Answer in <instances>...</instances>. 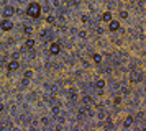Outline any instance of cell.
<instances>
[{
	"label": "cell",
	"instance_id": "cell-1",
	"mask_svg": "<svg viewBox=\"0 0 146 131\" xmlns=\"http://www.w3.org/2000/svg\"><path fill=\"white\" fill-rule=\"evenodd\" d=\"M26 15L30 18H39V15H41V7H39V3H36V2L30 3L28 8H26Z\"/></svg>",
	"mask_w": 146,
	"mask_h": 131
},
{
	"label": "cell",
	"instance_id": "cell-2",
	"mask_svg": "<svg viewBox=\"0 0 146 131\" xmlns=\"http://www.w3.org/2000/svg\"><path fill=\"white\" fill-rule=\"evenodd\" d=\"M13 28V23L10 20H3V21H0V30H3V31H10Z\"/></svg>",
	"mask_w": 146,
	"mask_h": 131
},
{
	"label": "cell",
	"instance_id": "cell-3",
	"mask_svg": "<svg viewBox=\"0 0 146 131\" xmlns=\"http://www.w3.org/2000/svg\"><path fill=\"white\" fill-rule=\"evenodd\" d=\"M49 53H51V54H59V53H61L59 43H53L51 46H49Z\"/></svg>",
	"mask_w": 146,
	"mask_h": 131
},
{
	"label": "cell",
	"instance_id": "cell-4",
	"mask_svg": "<svg viewBox=\"0 0 146 131\" xmlns=\"http://www.w3.org/2000/svg\"><path fill=\"white\" fill-rule=\"evenodd\" d=\"M13 13H15V8H13V7H5V8H3V13H2V15L5 16V18H10Z\"/></svg>",
	"mask_w": 146,
	"mask_h": 131
},
{
	"label": "cell",
	"instance_id": "cell-5",
	"mask_svg": "<svg viewBox=\"0 0 146 131\" xmlns=\"http://www.w3.org/2000/svg\"><path fill=\"white\" fill-rule=\"evenodd\" d=\"M118 28H120V23H118L117 20H110V26H108V30H110V31H117Z\"/></svg>",
	"mask_w": 146,
	"mask_h": 131
},
{
	"label": "cell",
	"instance_id": "cell-6",
	"mask_svg": "<svg viewBox=\"0 0 146 131\" xmlns=\"http://www.w3.org/2000/svg\"><path fill=\"white\" fill-rule=\"evenodd\" d=\"M130 80H131V82H140V80H141V74H138V72H131V75H130Z\"/></svg>",
	"mask_w": 146,
	"mask_h": 131
},
{
	"label": "cell",
	"instance_id": "cell-7",
	"mask_svg": "<svg viewBox=\"0 0 146 131\" xmlns=\"http://www.w3.org/2000/svg\"><path fill=\"white\" fill-rule=\"evenodd\" d=\"M18 61H15V59H13V61H10V62H8V71H16V69H18Z\"/></svg>",
	"mask_w": 146,
	"mask_h": 131
},
{
	"label": "cell",
	"instance_id": "cell-8",
	"mask_svg": "<svg viewBox=\"0 0 146 131\" xmlns=\"http://www.w3.org/2000/svg\"><path fill=\"white\" fill-rule=\"evenodd\" d=\"M102 20H104V21H110V20H112V13H110V12H105L104 15H102Z\"/></svg>",
	"mask_w": 146,
	"mask_h": 131
},
{
	"label": "cell",
	"instance_id": "cell-9",
	"mask_svg": "<svg viewBox=\"0 0 146 131\" xmlns=\"http://www.w3.org/2000/svg\"><path fill=\"white\" fill-rule=\"evenodd\" d=\"M123 125H125V128H128V126H131V125H133V116H128V118L125 120V123H123Z\"/></svg>",
	"mask_w": 146,
	"mask_h": 131
},
{
	"label": "cell",
	"instance_id": "cell-10",
	"mask_svg": "<svg viewBox=\"0 0 146 131\" xmlns=\"http://www.w3.org/2000/svg\"><path fill=\"white\" fill-rule=\"evenodd\" d=\"M95 85H97V89H104V87H105V80H104V79L97 80V84H95Z\"/></svg>",
	"mask_w": 146,
	"mask_h": 131
},
{
	"label": "cell",
	"instance_id": "cell-11",
	"mask_svg": "<svg viewBox=\"0 0 146 131\" xmlns=\"http://www.w3.org/2000/svg\"><path fill=\"white\" fill-rule=\"evenodd\" d=\"M92 57H94V62H97V64H99V62H102V56H100V54H94Z\"/></svg>",
	"mask_w": 146,
	"mask_h": 131
},
{
	"label": "cell",
	"instance_id": "cell-12",
	"mask_svg": "<svg viewBox=\"0 0 146 131\" xmlns=\"http://www.w3.org/2000/svg\"><path fill=\"white\" fill-rule=\"evenodd\" d=\"M35 46V39H26V48H33Z\"/></svg>",
	"mask_w": 146,
	"mask_h": 131
},
{
	"label": "cell",
	"instance_id": "cell-13",
	"mask_svg": "<svg viewBox=\"0 0 146 131\" xmlns=\"http://www.w3.org/2000/svg\"><path fill=\"white\" fill-rule=\"evenodd\" d=\"M31 75H33V72H31V71H26V72H25V77H26V79H30Z\"/></svg>",
	"mask_w": 146,
	"mask_h": 131
},
{
	"label": "cell",
	"instance_id": "cell-14",
	"mask_svg": "<svg viewBox=\"0 0 146 131\" xmlns=\"http://www.w3.org/2000/svg\"><path fill=\"white\" fill-rule=\"evenodd\" d=\"M120 16H122V18H126V16H128V12L122 10V12H120Z\"/></svg>",
	"mask_w": 146,
	"mask_h": 131
},
{
	"label": "cell",
	"instance_id": "cell-15",
	"mask_svg": "<svg viewBox=\"0 0 146 131\" xmlns=\"http://www.w3.org/2000/svg\"><path fill=\"white\" fill-rule=\"evenodd\" d=\"M120 103H122V98L117 97V98H115V105H120Z\"/></svg>",
	"mask_w": 146,
	"mask_h": 131
},
{
	"label": "cell",
	"instance_id": "cell-16",
	"mask_svg": "<svg viewBox=\"0 0 146 131\" xmlns=\"http://www.w3.org/2000/svg\"><path fill=\"white\" fill-rule=\"evenodd\" d=\"M53 21H54V16L49 15V16H48V23H53Z\"/></svg>",
	"mask_w": 146,
	"mask_h": 131
},
{
	"label": "cell",
	"instance_id": "cell-17",
	"mask_svg": "<svg viewBox=\"0 0 146 131\" xmlns=\"http://www.w3.org/2000/svg\"><path fill=\"white\" fill-rule=\"evenodd\" d=\"M25 33H31V26H25Z\"/></svg>",
	"mask_w": 146,
	"mask_h": 131
},
{
	"label": "cell",
	"instance_id": "cell-18",
	"mask_svg": "<svg viewBox=\"0 0 146 131\" xmlns=\"http://www.w3.org/2000/svg\"><path fill=\"white\" fill-rule=\"evenodd\" d=\"M84 103H90V97H84Z\"/></svg>",
	"mask_w": 146,
	"mask_h": 131
},
{
	"label": "cell",
	"instance_id": "cell-19",
	"mask_svg": "<svg viewBox=\"0 0 146 131\" xmlns=\"http://www.w3.org/2000/svg\"><path fill=\"white\" fill-rule=\"evenodd\" d=\"M3 110V105H2V103H0V111H2Z\"/></svg>",
	"mask_w": 146,
	"mask_h": 131
},
{
	"label": "cell",
	"instance_id": "cell-20",
	"mask_svg": "<svg viewBox=\"0 0 146 131\" xmlns=\"http://www.w3.org/2000/svg\"><path fill=\"white\" fill-rule=\"evenodd\" d=\"M144 90H146V87H144Z\"/></svg>",
	"mask_w": 146,
	"mask_h": 131
}]
</instances>
